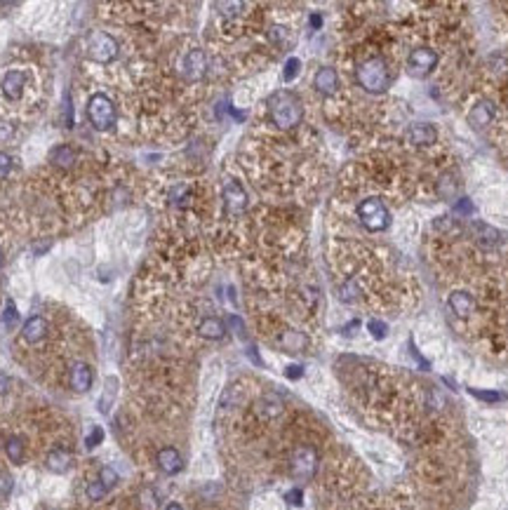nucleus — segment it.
I'll return each mask as SVG.
<instances>
[{"label":"nucleus","mask_w":508,"mask_h":510,"mask_svg":"<svg viewBox=\"0 0 508 510\" xmlns=\"http://www.w3.org/2000/svg\"><path fill=\"white\" fill-rule=\"evenodd\" d=\"M269 115L276 127L292 129L301 122L303 106L296 95H292L289 90H280L269 97Z\"/></svg>","instance_id":"1"},{"label":"nucleus","mask_w":508,"mask_h":510,"mask_svg":"<svg viewBox=\"0 0 508 510\" xmlns=\"http://www.w3.org/2000/svg\"><path fill=\"white\" fill-rule=\"evenodd\" d=\"M356 80L370 95H381V92L388 90L393 76H391V68H388V64L381 57H370L358 64Z\"/></svg>","instance_id":"2"},{"label":"nucleus","mask_w":508,"mask_h":510,"mask_svg":"<svg viewBox=\"0 0 508 510\" xmlns=\"http://www.w3.org/2000/svg\"><path fill=\"white\" fill-rule=\"evenodd\" d=\"M88 120L97 132H109L116 127L118 122V109L113 104V99H109L102 92H95L88 99Z\"/></svg>","instance_id":"3"},{"label":"nucleus","mask_w":508,"mask_h":510,"mask_svg":"<svg viewBox=\"0 0 508 510\" xmlns=\"http://www.w3.org/2000/svg\"><path fill=\"white\" fill-rule=\"evenodd\" d=\"M358 219L367 231L379 233L386 231L388 223H391V212L383 205L381 198H365V200L358 205Z\"/></svg>","instance_id":"4"},{"label":"nucleus","mask_w":508,"mask_h":510,"mask_svg":"<svg viewBox=\"0 0 508 510\" xmlns=\"http://www.w3.org/2000/svg\"><path fill=\"white\" fill-rule=\"evenodd\" d=\"M118 52H120V47H118V40L113 35H109L106 31H92L88 38V57L92 61L111 64V61H116Z\"/></svg>","instance_id":"5"},{"label":"nucleus","mask_w":508,"mask_h":510,"mask_svg":"<svg viewBox=\"0 0 508 510\" xmlns=\"http://www.w3.org/2000/svg\"><path fill=\"white\" fill-rule=\"evenodd\" d=\"M289 470H292L296 480H303V482L311 480L315 470H318V452H315V447L311 445L296 447L292 456H289Z\"/></svg>","instance_id":"6"},{"label":"nucleus","mask_w":508,"mask_h":510,"mask_svg":"<svg viewBox=\"0 0 508 510\" xmlns=\"http://www.w3.org/2000/svg\"><path fill=\"white\" fill-rule=\"evenodd\" d=\"M438 66V54L433 52L431 47H414L410 54H407V68L414 78H426L436 71Z\"/></svg>","instance_id":"7"},{"label":"nucleus","mask_w":508,"mask_h":510,"mask_svg":"<svg viewBox=\"0 0 508 510\" xmlns=\"http://www.w3.org/2000/svg\"><path fill=\"white\" fill-rule=\"evenodd\" d=\"M224 209L228 216H238L247 209V191L238 182H226L224 184Z\"/></svg>","instance_id":"8"},{"label":"nucleus","mask_w":508,"mask_h":510,"mask_svg":"<svg viewBox=\"0 0 508 510\" xmlns=\"http://www.w3.org/2000/svg\"><path fill=\"white\" fill-rule=\"evenodd\" d=\"M497 115H499V109H497V104L492 102V99H478V102L473 104V109L468 111V122L473 127H489L494 120H497Z\"/></svg>","instance_id":"9"},{"label":"nucleus","mask_w":508,"mask_h":510,"mask_svg":"<svg viewBox=\"0 0 508 510\" xmlns=\"http://www.w3.org/2000/svg\"><path fill=\"white\" fill-rule=\"evenodd\" d=\"M182 73L186 80H191V83H196V80H200L203 76L207 73V54L203 52V49H191L189 54L184 57V64H182Z\"/></svg>","instance_id":"10"},{"label":"nucleus","mask_w":508,"mask_h":510,"mask_svg":"<svg viewBox=\"0 0 508 510\" xmlns=\"http://www.w3.org/2000/svg\"><path fill=\"white\" fill-rule=\"evenodd\" d=\"M69 381L76 393H88L92 383H95V369L88 362H73L69 372Z\"/></svg>","instance_id":"11"},{"label":"nucleus","mask_w":508,"mask_h":510,"mask_svg":"<svg viewBox=\"0 0 508 510\" xmlns=\"http://www.w3.org/2000/svg\"><path fill=\"white\" fill-rule=\"evenodd\" d=\"M447 308L457 315V318L468 320V318H473V313H475V298L470 296L468 292L457 289L447 296Z\"/></svg>","instance_id":"12"},{"label":"nucleus","mask_w":508,"mask_h":510,"mask_svg":"<svg viewBox=\"0 0 508 510\" xmlns=\"http://www.w3.org/2000/svg\"><path fill=\"white\" fill-rule=\"evenodd\" d=\"M156 463L165 475H177V472L184 470V456L179 454V449H175V447H163V449H158Z\"/></svg>","instance_id":"13"},{"label":"nucleus","mask_w":508,"mask_h":510,"mask_svg":"<svg viewBox=\"0 0 508 510\" xmlns=\"http://www.w3.org/2000/svg\"><path fill=\"white\" fill-rule=\"evenodd\" d=\"M313 87H315V92H320L323 97L337 95V90H339V73L334 71L332 66L318 68V73L313 76Z\"/></svg>","instance_id":"14"},{"label":"nucleus","mask_w":508,"mask_h":510,"mask_svg":"<svg viewBox=\"0 0 508 510\" xmlns=\"http://www.w3.org/2000/svg\"><path fill=\"white\" fill-rule=\"evenodd\" d=\"M47 332H49L47 320L42 318V315H31L22 327V339L26 341V344H40V341L47 337Z\"/></svg>","instance_id":"15"},{"label":"nucleus","mask_w":508,"mask_h":510,"mask_svg":"<svg viewBox=\"0 0 508 510\" xmlns=\"http://www.w3.org/2000/svg\"><path fill=\"white\" fill-rule=\"evenodd\" d=\"M71 465H73V454L69 449H64V447H54V449L45 456V468L49 472H54V475L69 472Z\"/></svg>","instance_id":"16"},{"label":"nucleus","mask_w":508,"mask_h":510,"mask_svg":"<svg viewBox=\"0 0 508 510\" xmlns=\"http://www.w3.org/2000/svg\"><path fill=\"white\" fill-rule=\"evenodd\" d=\"M3 95L10 99V102H17V99H22L24 95V87H26V73L24 71H8L3 78Z\"/></svg>","instance_id":"17"},{"label":"nucleus","mask_w":508,"mask_h":510,"mask_svg":"<svg viewBox=\"0 0 508 510\" xmlns=\"http://www.w3.org/2000/svg\"><path fill=\"white\" fill-rule=\"evenodd\" d=\"M407 141L417 146H431L438 141V132L429 122H417V125H410V129H407Z\"/></svg>","instance_id":"18"},{"label":"nucleus","mask_w":508,"mask_h":510,"mask_svg":"<svg viewBox=\"0 0 508 510\" xmlns=\"http://www.w3.org/2000/svg\"><path fill=\"white\" fill-rule=\"evenodd\" d=\"M76 158H78L76 148H71L69 144H59L49 151V163L61 167V170H71V167L76 165Z\"/></svg>","instance_id":"19"},{"label":"nucleus","mask_w":508,"mask_h":510,"mask_svg":"<svg viewBox=\"0 0 508 510\" xmlns=\"http://www.w3.org/2000/svg\"><path fill=\"white\" fill-rule=\"evenodd\" d=\"M278 346H280L285 353H301L303 348L308 346V339H306V334L294 332V329H287V332L280 334V339H278Z\"/></svg>","instance_id":"20"},{"label":"nucleus","mask_w":508,"mask_h":510,"mask_svg":"<svg viewBox=\"0 0 508 510\" xmlns=\"http://www.w3.org/2000/svg\"><path fill=\"white\" fill-rule=\"evenodd\" d=\"M198 334L207 341H221L226 337V325L219 318H205L198 325Z\"/></svg>","instance_id":"21"},{"label":"nucleus","mask_w":508,"mask_h":510,"mask_svg":"<svg viewBox=\"0 0 508 510\" xmlns=\"http://www.w3.org/2000/svg\"><path fill=\"white\" fill-rule=\"evenodd\" d=\"M5 454H8V459L15 465L24 463V459H26V445H24V440L19 435H10V438L5 440Z\"/></svg>","instance_id":"22"},{"label":"nucleus","mask_w":508,"mask_h":510,"mask_svg":"<svg viewBox=\"0 0 508 510\" xmlns=\"http://www.w3.org/2000/svg\"><path fill=\"white\" fill-rule=\"evenodd\" d=\"M457 179H454V172H443L440 174V179H438V184H436V193H438V198L440 200H452V198L457 196Z\"/></svg>","instance_id":"23"},{"label":"nucleus","mask_w":508,"mask_h":510,"mask_svg":"<svg viewBox=\"0 0 508 510\" xmlns=\"http://www.w3.org/2000/svg\"><path fill=\"white\" fill-rule=\"evenodd\" d=\"M257 414L264 419H278L283 414V402L273 395H266L257 402Z\"/></svg>","instance_id":"24"},{"label":"nucleus","mask_w":508,"mask_h":510,"mask_svg":"<svg viewBox=\"0 0 508 510\" xmlns=\"http://www.w3.org/2000/svg\"><path fill=\"white\" fill-rule=\"evenodd\" d=\"M137 503H139V510H158L160 508L158 491L153 487H141L137 494Z\"/></svg>","instance_id":"25"},{"label":"nucleus","mask_w":508,"mask_h":510,"mask_svg":"<svg viewBox=\"0 0 508 510\" xmlns=\"http://www.w3.org/2000/svg\"><path fill=\"white\" fill-rule=\"evenodd\" d=\"M97 482H102V487L111 491V489H116L118 487V482H120V475H118V470L113 468V465H102L97 472Z\"/></svg>","instance_id":"26"},{"label":"nucleus","mask_w":508,"mask_h":510,"mask_svg":"<svg viewBox=\"0 0 508 510\" xmlns=\"http://www.w3.org/2000/svg\"><path fill=\"white\" fill-rule=\"evenodd\" d=\"M116 385H118V378L111 376L106 381V388H104V395L102 400H99V412L102 414H109L111 404H113V397H116Z\"/></svg>","instance_id":"27"},{"label":"nucleus","mask_w":508,"mask_h":510,"mask_svg":"<svg viewBox=\"0 0 508 510\" xmlns=\"http://www.w3.org/2000/svg\"><path fill=\"white\" fill-rule=\"evenodd\" d=\"M269 40L273 42V45H278V47H285V45H289V42H292V33H289V29H285V26H271Z\"/></svg>","instance_id":"28"},{"label":"nucleus","mask_w":508,"mask_h":510,"mask_svg":"<svg viewBox=\"0 0 508 510\" xmlns=\"http://www.w3.org/2000/svg\"><path fill=\"white\" fill-rule=\"evenodd\" d=\"M299 71H301V61L296 57H289L287 64H285V73H283L285 83H292V80L299 76Z\"/></svg>","instance_id":"29"},{"label":"nucleus","mask_w":508,"mask_h":510,"mask_svg":"<svg viewBox=\"0 0 508 510\" xmlns=\"http://www.w3.org/2000/svg\"><path fill=\"white\" fill-rule=\"evenodd\" d=\"M189 198H191V189H189V186H177V189L172 191L170 200H172V205H179V207H182V205L189 202Z\"/></svg>","instance_id":"30"},{"label":"nucleus","mask_w":508,"mask_h":510,"mask_svg":"<svg viewBox=\"0 0 508 510\" xmlns=\"http://www.w3.org/2000/svg\"><path fill=\"white\" fill-rule=\"evenodd\" d=\"M102 443H104V428L102 426H95L90 431L88 438H85V447H88V449H95V447H99Z\"/></svg>","instance_id":"31"},{"label":"nucleus","mask_w":508,"mask_h":510,"mask_svg":"<svg viewBox=\"0 0 508 510\" xmlns=\"http://www.w3.org/2000/svg\"><path fill=\"white\" fill-rule=\"evenodd\" d=\"M85 494H88V499H90V501H102L104 496L109 494V491L102 487V482H97V480H95V482H90V484H88Z\"/></svg>","instance_id":"32"},{"label":"nucleus","mask_w":508,"mask_h":510,"mask_svg":"<svg viewBox=\"0 0 508 510\" xmlns=\"http://www.w3.org/2000/svg\"><path fill=\"white\" fill-rule=\"evenodd\" d=\"M19 320V313H17V306L12 301L5 303V325L8 327H15V322Z\"/></svg>","instance_id":"33"},{"label":"nucleus","mask_w":508,"mask_h":510,"mask_svg":"<svg viewBox=\"0 0 508 510\" xmlns=\"http://www.w3.org/2000/svg\"><path fill=\"white\" fill-rule=\"evenodd\" d=\"M10 491H12V477L5 470H0V499L10 496Z\"/></svg>","instance_id":"34"},{"label":"nucleus","mask_w":508,"mask_h":510,"mask_svg":"<svg viewBox=\"0 0 508 510\" xmlns=\"http://www.w3.org/2000/svg\"><path fill=\"white\" fill-rule=\"evenodd\" d=\"M285 501H287L289 506H301V503H303V491L299 487L289 489L287 494H285Z\"/></svg>","instance_id":"35"},{"label":"nucleus","mask_w":508,"mask_h":510,"mask_svg":"<svg viewBox=\"0 0 508 510\" xmlns=\"http://www.w3.org/2000/svg\"><path fill=\"white\" fill-rule=\"evenodd\" d=\"M12 172V158L5 151H0V179H5Z\"/></svg>","instance_id":"36"},{"label":"nucleus","mask_w":508,"mask_h":510,"mask_svg":"<svg viewBox=\"0 0 508 510\" xmlns=\"http://www.w3.org/2000/svg\"><path fill=\"white\" fill-rule=\"evenodd\" d=\"M367 327H370V332H372V337H374V339H383V337H386V325H383V322L372 320Z\"/></svg>","instance_id":"37"},{"label":"nucleus","mask_w":508,"mask_h":510,"mask_svg":"<svg viewBox=\"0 0 508 510\" xmlns=\"http://www.w3.org/2000/svg\"><path fill=\"white\" fill-rule=\"evenodd\" d=\"M12 136H15V125L0 120V141H8V139H12Z\"/></svg>","instance_id":"38"},{"label":"nucleus","mask_w":508,"mask_h":510,"mask_svg":"<svg viewBox=\"0 0 508 510\" xmlns=\"http://www.w3.org/2000/svg\"><path fill=\"white\" fill-rule=\"evenodd\" d=\"M285 374H287V378H301L303 367L301 365H289L287 369H285Z\"/></svg>","instance_id":"39"},{"label":"nucleus","mask_w":508,"mask_h":510,"mask_svg":"<svg viewBox=\"0 0 508 510\" xmlns=\"http://www.w3.org/2000/svg\"><path fill=\"white\" fill-rule=\"evenodd\" d=\"M10 388H12V378H10L8 374H3V372H0V395L10 393Z\"/></svg>","instance_id":"40"},{"label":"nucleus","mask_w":508,"mask_h":510,"mask_svg":"<svg viewBox=\"0 0 508 510\" xmlns=\"http://www.w3.org/2000/svg\"><path fill=\"white\" fill-rule=\"evenodd\" d=\"M320 24H323V19H320V15H311V26L318 29Z\"/></svg>","instance_id":"41"},{"label":"nucleus","mask_w":508,"mask_h":510,"mask_svg":"<svg viewBox=\"0 0 508 510\" xmlns=\"http://www.w3.org/2000/svg\"><path fill=\"white\" fill-rule=\"evenodd\" d=\"M165 510H184V506H179V503H167Z\"/></svg>","instance_id":"42"},{"label":"nucleus","mask_w":508,"mask_h":510,"mask_svg":"<svg viewBox=\"0 0 508 510\" xmlns=\"http://www.w3.org/2000/svg\"><path fill=\"white\" fill-rule=\"evenodd\" d=\"M3 261H5V259H3V250H0V266H3Z\"/></svg>","instance_id":"43"},{"label":"nucleus","mask_w":508,"mask_h":510,"mask_svg":"<svg viewBox=\"0 0 508 510\" xmlns=\"http://www.w3.org/2000/svg\"><path fill=\"white\" fill-rule=\"evenodd\" d=\"M506 10H508V5H506Z\"/></svg>","instance_id":"44"}]
</instances>
